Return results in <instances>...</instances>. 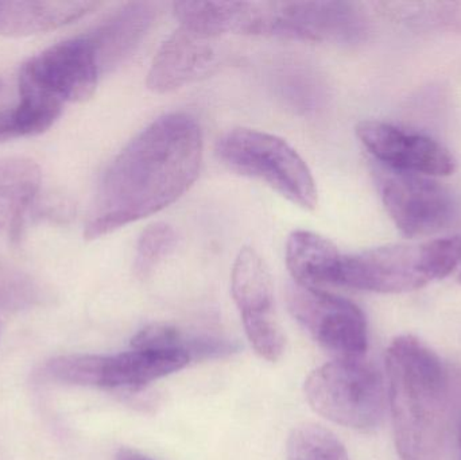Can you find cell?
Returning <instances> with one entry per match:
<instances>
[{
	"instance_id": "obj_1",
	"label": "cell",
	"mask_w": 461,
	"mask_h": 460,
	"mask_svg": "<svg viewBox=\"0 0 461 460\" xmlns=\"http://www.w3.org/2000/svg\"><path fill=\"white\" fill-rule=\"evenodd\" d=\"M202 129L188 113H173L140 132L105 170L86 227L97 239L177 202L199 177Z\"/></svg>"
},
{
	"instance_id": "obj_2",
	"label": "cell",
	"mask_w": 461,
	"mask_h": 460,
	"mask_svg": "<svg viewBox=\"0 0 461 460\" xmlns=\"http://www.w3.org/2000/svg\"><path fill=\"white\" fill-rule=\"evenodd\" d=\"M387 401L401 460H441L448 423V377L438 354L413 335L386 351Z\"/></svg>"
},
{
	"instance_id": "obj_3",
	"label": "cell",
	"mask_w": 461,
	"mask_h": 460,
	"mask_svg": "<svg viewBox=\"0 0 461 460\" xmlns=\"http://www.w3.org/2000/svg\"><path fill=\"white\" fill-rule=\"evenodd\" d=\"M100 75L86 35L62 41L24 62L13 110L19 137L50 129L67 103L86 102L94 95Z\"/></svg>"
},
{
	"instance_id": "obj_4",
	"label": "cell",
	"mask_w": 461,
	"mask_h": 460,
	"mask_svg": "<svg viewBox=\"0 0 461 460\" xmlns=\"http://www.w3.org/2000/svg\"><path fill=\"white\" fill-rule=\"evenodd\" d=\"M461 264V237L389 245L343 254L333 286L375 293H406L443 280Z\"/></svg>"
},
{
	"instance_id": "obj_5",
	"label": "cell",
	"mask_w": 461,
	"mask_h": 460,
	"mask_svg": "<svg viewBox=\"0 0 461 460\" xmlns=\"http://www.w3.org/2000/svg\"><path fill=\"white\" fill-rule=\"evenodd\" d=\"M305 396L314 412L357 431L384 421L387 386L381 370L366 358L335 359L309 374Z\"/></svg>"
},
{
	"instance_id": "obj_6",
	"label": "cell",
	"mask_w": 461,
	"mask_h": 460,
	"mask_svg": "<svg viewBox=\"0 0 461 460\" xmlns=\"http://www.w3.org/2000/svg\"><path fill=\"white\" fill-rule=\"evenodd\" d=\"M216 156L229 169L262 181L303 210L319 202L306 162L282 138L252 129H233L216 142Z\"/></svg>"
},
{
	"instance_id": "obj_7",
	"label": "cell",
	"mask_w": 461,
	"mask_h": 460,
	"mask_svg": "<svg viewBox=\"0 0 461 460\" xmlns=\"http://www.w3.org/2000/svg\"><path fill=\"white\" fill-rule=\"evenodd\" d=\"M287 307L295 320L335 359L366 358L368 329L365 313L344 297L292 284Z\"/></svg>"
},
{
	"instance_id": "obj_8",
	"label": "cell",
	"mask_w": 461,
	"mask_h": 460,
	"mask_svg": "<svg viewBox=\"0 0 461 460\" xmlns=\"http://www.w3.org/2000/svg\"><path fill=\"white\" fill-rule=\"evenodd\" d=\"M230 293L255 353L266 361H278L285 351V335L276 320L273 278L252 248H244L236 257Z\"/></svg>"
},
{
	"instance_id": "obj_9",
	"label": "cell",
	"mask_w": 461,
	"mask_h": 460,
	"mask_svg": "<svg viewBox=\"0 0 461 460\" xmlns=\"http://www.w3.org/2000/svg\"><path fill=\"white\" fill-rule=\"evenodd\" d=\"M365 32V18L352 3L263 2V35L352 43Z\"/></svg>"
},
{
	"instance_id": "obj_10",
	"label": "cell",
	"mask_w": 461,
	"mask_h": 460,
	"mask_svg": "<svg viewBox=\"0 0 461 460\" xmlns=\"http://www.w3.org/2000/svg\"><path fill=\"white\" fill-rule=\"evenodd\" d=\"M376 173L384 208L406 237H427L448 226L454 204L448 191L433 177L384 167Z\"/></svg>"
},
{
	"instance_id": "obj_11",
	"label": "cell",
	"mask_w": 461,
	"mask_h": 460,
	"mask_svg": "<svg viewBox=\"0 0 461 460\" xmlns=\"http://www.w3.org/2000/svg\"><path fill=\"white\" fill-rule=\"evenodd\" d=\"M357 135L381 167L427 177H444L456 169L451 151L438 140L392 123L365 121Z\"/></svg>"
},
{
	"instance_id": "obj_12",
	"label": "cell",
	"mask_w": 461,
	"mask_h": 460,
	"mask_svg": "<svg viewBox=\"0 0 461 460\" xmlns=\"http://www.w3.org/2000/svg\"><path fill=\"white\" fill-rule=\"evenodd\" d=\"M215 41L178 27L162 43L151 62L149 88L167 94L215 72L221 62V51Z\"/></svg>"
},
{
	"instance_id": "obj_13",
	"label": "cell",
	"mask_w": 461,
	"mask_h": 460,
	"mask_svg": "<svg viewBox=\"0 0 461 460\" xmlns=\"http://www.w3.org/2000/svg\"><path fill=\"white\" fill-rule=\"evenodd\" d=\"M191 361L180 348H132L116 356H96L94 388L138 392L180 372Z\"/></svg>"
},
{
	"instance_id": "obj_14",
	"label": "cell",
	"mask_w": 461,
	"mask_h": 460,
	"mask_svg": "<svg viewBox=\"0 0 461 460\" xmlns=\"http://www.w3.org/2000/svg\"><path fill=\"white\" fill-rule=\"evenodd\" d=\"M154 18L156 7L151 3H127L86 35L94 46L100 73L110 72L137 50Z\"/></svg>"
},
{
	"instance_id": "obj_15",
	"label": "cell",
	"mask_w": 461,
	"mask_h": 460,
	"mask_svg": "<svg viewBox=\"0 0 461 460\" xmlns=\"http://www.w3.org/2000/svg\"><path fill=\"white\" fill-rule=\"evenodd\" d=\"M180 26L208 38L224 34L260 35V2H178L173 5Z\"/></svg>"
},
{
	"instance_id": "obj_16",
	"label": "cell",
	"mask_w": 461,
	"mask_h": 460,
	"mask_svg": "<svg viewBox=\"0 0 461 460\" xmlns=\"http://www.w3.org/2000/svg\"><path fill=\"white\" fill-rule=\"evenodd\" d=\"M95 2H0V35L27 37L72 23L96 8Z\"/></svg>"
},
{
	"instance_id": "obj_17",
	"label": "cell",
	"mask_w": 461,
	"mask_h": 460,
	"mask_svg": "<svg viewBox=\"0 0 461 460\" xmlns=\"http://www.w3.org/2000/svg\"><path fill=\"white\" fill-rule=\"evenodd\" d=\"M343 254L327 238L298 230L286 243V265L294 283L306 288L333 285Z\"/></svg>"
},
{
	"instance_id": "obj_18",
	"label": "cell",
	"mask_w": 461,
	"mask_h": 460,
	"mask_svg": "<svg viewBox=\"0 0 461 460\" xmlns=\"http://www.w3.org/2000/svg\"><path fill=\"white\" fill-rule=\"evenodd\" d=\"M40 183V167L32 159H0V231L23 215Z\"/></svg>"
},
{
	"instance_id": "obj_19",
	"label": "cell",
	"mask_w": 461,
	"mask_h": 460,
	"mask_svg": "<svg viewBox=\"0 0 461 460\" xmlns=\"http://www.w3.org/2000/svg\"><path fill=\"white\" fill-rule=\"evenodd\" d=\"M177 243L175 230L167 223L150 224L138 240L134 269L138 277L148 278Z\"/></svg>"
},
{
	"instance_id": "obj_20",
	"label": "cell",
	"mask_w": 461,
	"mask_h": 460,
	"mask_svg": "<svg viewBox=\"0 0 461 460\" xmlns=\"http://www.w3.org/2000/svg\"><path fill=\"white\" fill-rule=\"evenodd\" d=\"M19 137L13 110L0 111V142Z\"/></svg>"
},
{
	"instance_id": "obj_21",
	"label": "cell",
	"mask_w": 461,
	"mask_h": 460,
	"mask_svg": "<svg viewBox=\"0 0 461 460\" xmlns=\"http://www.w3.org/2000/svg\"><path fill=\"white\" fill-rule=\"evenodd\" d=\"M116 460H154L149 458V456L143 455V454L138 453L135 450H130V448H122L116 456Z\"/></svg>"
},
{
	"instance_id": "obj_22",
	"label": "cell",
	"mask_w": 461,
	"mask_h": 460,
	"mask_svg": "<svg viewBox=\"0 0 461 460\" xmlns=\"http://www.w3.org/2000/svg\"><path fill=\"white\" fill-rule=\"evenodd\" d=\"M336 460H351V459H349L348 455H346V456H341V458H339V459H336Z\"/></svg>"
},
{
	"instance_id": "obj_23",
	"label": "cell",
	"mask_w": 461,
	"mask_h": 460,
	"mask_svg": "<svg viewBox=\"0 0 461 460\" xmlns=\"http://www.w3.org/2000/svg\"><path fill=\"white\" fill-rule=\"evenodd\" d=\"M459 442H460V448H461V426L459 429Z\"/></svg>"
},
{
	"instance_id": "obj_24",
	"label": "cell",
	"mask_w": 461,
	"mask_h": 460,
	"mask_svg": "<svg viewBox=\"0 0 461 460\" xmlns=\"http://www.w3.org/2000/svg\"><path fill=\"white\" fill-rule=\"evenodd\" d=\"M459 281H460V283H461V273H460V275H459Z\"/></svg>"
},
{
	"instance_id": "obj_25",
	"label": "cell",
	"mask_w": 461,
	"mask_h": 460,
	"mask_svg": "<svg viewBox=\"0 0 461 460\" xmlns=\"http://www.w3.org/2000/svg\"><path fill=\"white\" fill-rule=\"evenodd\" d=\"M0 86H2V83H0Z\"/></svg>"
}]
</instances>
